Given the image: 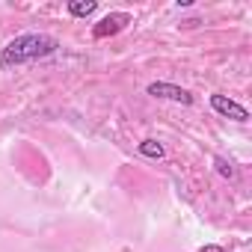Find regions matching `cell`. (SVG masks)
<instances>
[{
  "instance_id": "obj_1",
  "label": "cell",
  "mask_w": 252,
  "mask_h": 252,
  "mask_svg": "<svg viewBox=\"0 0 252 252\" xmlns=\"http://www.w3.org/2000/svg\"><path fill=\"white\" fill-rule=\"evenodd\" d=\"M60 51V42L48 33H24L15 36L12 42H6V48L0 51V68H15V65H27L36 60H48Z\"/></svg>"
},
{
  "instance_id": "obj_2",
  "label": "cell",
  "mask_w": 252,
  "mask_h": 252,
  "mask_svg": "<svg viewBox=\"0 0 252 252\" xmlns=\"http://www.w3.org/2000/svg\"><path fill=\"white\" fill-rule=\"evenodd\" d=\"M146 92H149L152 98H166V101H175V104H184V107L193 104V95H190L184 86H175V83H166V80H155V83H149Z\"/></svg>"
},
{
  "instance_id": "obj_3",
  "label": "cell",
  "mask_w": 252,
  "mask_h": 252,
  "mask_svg": "<svg viewBox=\"0 0 252 252\" xmlns=\"http://www.w3.org/2000/svg\"><path fill=\"white\" fill-rule=\"evenodd\" d=\"M211 110L220 113V116H225V119H234V122H249V110L240 101H234L228 95H220V92L211 95Z\"/></svg>"
},
{
  "instance_id": "obj_4",
  "label": "cell",
  "mask_w": 252,
  "mask_h": 252,
  "mask_svg": "<svg viewBox=\"0 0 252 252\" xmlns=\"http://www.w3.org/2000/svg\"><path fill=\"white\" fill-rule=\"evenodd\" d=\"M128 24H131V15H128V12H110V15H104V18L92 27V36H95V39H107V36L122 33Z\"/></svg>"
},
{
  "instance_id": "obj_5",
  "label": "cell",
  "mask_w": 252,
  "mask_h": 252,
  "mask_svg": "<svg viewBox=\"0 0 252 252\" xmlns=\"http://www.w3.org/2000/svg\"><path fill=\"white\" fill-rule=\"evenodd\" d=\"M98 9L95 0H68V15L71 18H89Z\"/></svg>"
},
{
  "instance_id": "obj_6",
  "label": "cell",
  "mask_w": 252,
  "mask_h": 252,
  "mask_svg": "<svg viewBox=\"0 0 252 252\" xmlns=\"http://www.w3.org/2000/svg\"><path fill=\"white\" fill-rule=\"evenodd\" d=\"M137 152H140L143 158H152V160H163V158H166V149H163L158 140H143V143L137 146Z\"/></svg>"
},
{
  "instance_id": "obj_7",
  "label": "cell",
  "mask_w": 252,
  "mask_h": 252,
  "mask_svg": "<svg viewBox=\"0 0 252 252\" xmlns=\"http://www.w3.org/2000/svg\"><path fill=\"white\" fill-rule=\"evenodd\" d=\"M214 169H217L222 178H228V181H234V178H237V166H234L228 158H222V155H217V158H214Z\"/></svg>"
},
{
  "instance_id": "obj_8",
  "label": "cell",
  "mask_w": 252,
  "mask_h": 252,
  "mask_svg": "<svg viewBox=\"0 0 252 252\" xmlns=\"http://www.w3.org/2000/svg\"><path fill=\"white\" fill-rule=\"evenodd\" d=\"M199 252H225V246H220V243H208V246H202Z\"/></svg>"
}]
</instances>
